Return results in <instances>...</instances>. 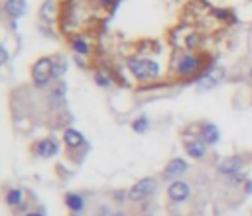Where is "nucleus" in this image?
<instances>
[{
    "mask_svg": "<svg viewBox=\"0 0 252 216\" xmlns=\"http://www.w3.org/2000/svg\"><path fill=\"white\" fill-rule=\"evenodd\" d=\"M185 45H187V49H189V51L197 49V45H199V34H191V36H187V37H185Z\"/></svg>",
    "mask_w": 252,
    "mask_h": 216,
    "instance_id": "aec40b11",
    "label": "nucleus"
},
{
    "mask_svg": "<svg viewBox=\"0 0 252 216\" xmlns=\"http://www.w3.org/2000/svg\"><path fill=\"white\" fill-rule=\"evenodd\" d=\"M2 10H4V14H6L8 18L18 20V18L24 16V12H26V0H4Z\"/></svg>",
    "mask_w": 252,
    "mask_h": 216,
    "instance_id": "ddd939ff",
    "label": "nucleus"
},
{
    "mask_svg": "<svg viewBox=\"0 0 252 216\" xmlns=\"http://www.w3.org/2000/svg\"><path fill=\"white\" fill-rule=\"evenodd\" d=\"M63 96H65V83L59 79V81H56L52 87H49V98H52V106H59L63 102Z\"/></svg>",
    "mask_w": 252,
    "mask_h": 216,
    "instance_id": "dca6fc26",
    "label": "nucleus"
},
{
    "mask_svg": "<svg viewBox=\"0 0 252 216\" xmlns=\"http://www.w3.org/2000/svg\"><path fill=\"white\" fill-rule=\"evenodd\" d=\"M158 191V179L156 177H142L138 179L126 193V198L130 202H144Z\"/></svg>",
    "mask_w": 252,
    "mask_h": 216,
    "instance_id": "20e7f679",
    "label": "nucleus"
},
{
    "mask_svg": "<svg viewBox=\"0 0 252 216\" xmlns=\"http://www.w3.org/2000/svg\"><path fill=\"white\" fill-rule=\"evenodd\" d=\"M26 216H45V212H43L41 208H34V210H30Z\"/></svg>",
    "mask_w": 252,
    "mask_h": 216,
    "instance_id": "412c9836",
    "label": "nucleus"
},
{
    "mask_svg": "<svg viewBox=\"0 0 252 216\" xmlns=\"http://www.w3.org/2000/svg\"><path fill=\"white\" fill-rule=\"evenodd\" d=\"M244 193H252V181L250 179L244 183Z\"/></svg>",
    "mask_w": 252,
    "mask_h": 216,
    "instance_id": "4be33fe9",
    "label": "nucleus"
},
{
    "mask_svg": "<svg viewBox=\"0 0 252 216\" xmlns=\"http://www.w3.org/2000/svg\"><path fill=\"white\" fill-rule=\"evenodd\" d=\"M150 128V120H148V116H138L136 120H132V130L136 132V134H144L146 130Z\"/></svg>",
    "mask_w": 252,
    "mask_h": 216,
    "instance_id": "a211bd4d",
    "label": "nucleus"
},
{
    "mask_svg": "<svg viewBox=\"0 0 252 216\" xmlns=\"http://www.w3.org/2000/svg\"><path fill=\"white\" fill-rule=\"evenodd\" d=\"M32 83L36 89H47L56 81V63L54 57H39L32 65Z\"/></svg>",
    "mask_w": 252,
    "mask_h": 216,
    "instance_id": "7ed1b4c3",
    "label": "nucleus"
},
{
    "mask_svg": "<svg viewBox=\"0 0 252 216\" xmlns=\"http://www.w3.org/2000/svg\"><path fill=\"white\" fill-rule=\"evenodd\" d=\"M201 142H205L207 145H215V144H219V140H221V130L213 124V122H203L199 126V130H197V134H195Z\"/></svg>",
    "mask_w": 252,
    "mask_h": 216,
    "instance_id": "f8f14e48",
    "label": "nucleus"
},
{
    "mask_svg": "<svg viewBox=\"0 0 252 216\" xmlns=\"http://www.w3.org/2000/svg\"><path fill=\"white\" fill-rule=\"evenodd\" d=\"M63 144H65L67 153L79 151V149H87V140H85V136H83L79 130L71 128V126L63 130Z\"/></svg>",
    "mask_w": 252,
    "mask_h": 216,
    "instance_id": "1a4fd4ad",
    "label": "nucleus"
},
{
    "mask_svg": "<svg viewBox=\"0 0 252 216\" xmlns=\"http://www.w3.org/2000/svg\"><path fill=\"white\" fill-rule=\"evenodd\" d=\"M63 202H65V206H67L73 214H79V212L85 210V198H83V195H79V193H67V195L63 197Z\"/></svg>",
    "mask_w": 252,
    "mask_h": 216,
    "instance_id": "4468645a",
    "label": "nucleus"
},
{
    "mask_svg": "<svg viewBox=\"0 0 252 216\" xmlns=\"http://www.w3.org/2000/svg\"><path fill=\"white\" fill-rule=\"evenodd\" d=\"M244 165H246V157L242 153L227 155V157H223L219 163H217V173L219 175H225V177H233V175L242 173Z\"/></svg>",
    "mask_w": 252,
    "mask_h": 216,
    "instance_id": "39448f33",
    "label": "nucleus"
},
{
    "mask_svg": "<svg viewBox=\"0 0 252 216\" xmlns=\"http://www.w3.org/2000/svg\"><path fill=\"white\" fill-rule=\"evenodd\" d=\"M95 83H97L98 87H111L113 77H111V75H107L103 69H97V71H95Z\"/></svg>",
    "mask_w": 252,
    "mask_h": 216,
    "instance_id": "6ab92c4d",
    "label": "nucleus"
},
{
    "mask_svg": "<svg viewBox=\"0 0 252 216\" xmlns=\"http://www.w3.org/2000/svg\"><path fill=\"white\" fill-rule=\"evenodd\" d=\"M126 67L128 71L132 73V77L140 83H146V81H154L160 77L162 69H160V63L152 61V59H146V57H128L126 59Z\"/></svg>",
    "mask_w": 252,
    "mask_h": 216,
    "instance_id": "f03ea898",
    "label": "nucleus"
},
{
    "mask_svg": "<svg viewBox=\"0 0 252 216\" xmlns=\"http://www.w3.org/2000/svg\"><path fill=\"white\" fill-rule=\"evenodd\" d=\"M140 216H152V214H140Z\"/></svg>",
    "mask_w": 252,
    "mask_h": 216,
    "instance_id": "393cba45",
    "label": "nucleus"
},
{
    "mask_svg": "<svg viewBox=\"0 0 252 216\" xmlns=\"http://www.w3.org/2000/svg\"><path fill=\"white\" fill-rule=\"evenodd\" d=\"M191 193H193L191 185H189L187 181H181V179L172 181V183L168 185V191H166L168 200H170V202H175V204L185 202V200L191 197Z\"/></svg>",
    "mask_w": 252,
    "mask_h": 216,
    "instance_id": "0eeeda50",
    "label": "nucleus"
},
{
    "mask_svg": "<svg viewBox=\"0 0 252 216\" xmlns=\"http://www.w3.org/2000/svg\"><path fill=\"white\" fill-rule=\"evenodd\" d=\"M187 169H189V163H187V161H185L183 157H174V159H170V161H168L166 167L162 169L160 179H162V181H168V183L177 181V177H181Z\"/></svg>",
    "mask_w": 252,
    "mask_h": 216,
    "instance_id": "423d86ee",
    "label": "nucleus"
},
{
    "mask_svg": "<svg viewBox=\"0 0 252 216\" xmlns=\"http://www.w3.org/2000/svg\"><path fill=\"white\" fill-rule=\"evenodd\" d=\"M34 153L41 159H49V157H56L59 153V145L54 138H41L34 144Z\"/></svg>",
    "mask_w": 252,
    "mask_h": 216,
    "instance_id": "9b49d317",
    "label": "nucleus"
},
{
    "mask_svg": "<svg viewBox=\"0 0 252 216\" xmlns=\"http://www.w3.org/2000/svg\"><path fill=\"white\" fill-rule=\"evenodd\" d=\"M4 202L10 206V208H20L22 202H24V191L22 189H8L4 193Z\"/></svg>",
    "mask_w": 252,
    "mask_h": 216,
    "instance_id": "f3484780",
    "label": "nucleus"
},
{
    "mask_svg": "<svg viewBox=\"0 0 252 216\" xmlns=\"http://www.w3.org/2000/svg\"><path fill=\"white\" fill-rule=\"evenodd\" d=\"M8 61V53H6V49L2 47V63H6Z\"/></svg>",
    "mask_w": 252,
    "mask_h": 216,
    "instance_id": "5701e85b",
    "label": "nucleus"
},
{
    "mask_svg": "<svg viewBox=\"0 0 252 216\" xmlns=\"http://www.w3.org/2000/svg\"><path fill=\"white\" fill-rule=\"evenodd\" d=\"M69 47H71V51L77 53V55H89V53H91L89 41L85 39V36H79V34L69 37Z\"/></svg>",
    "mask_w": 252,
    "mask_h": 216,
    "instance_id": "2eb2a0df",
    "label": "nucleus"
},
{
    "mask_svg": "<svg viewBox=\"0 0 252 216\" xmlns=\"http://www.w3.org/2000/svg\"><path fill=\"white\" fill-rule=\"evenodd\" d=\"M223 77H225V69L223 67H209V69L203 71V77H201L197 89L199 90H211V89H215L223 81Z\"/></svg>",
    "mask_w": 252,
    "mask_h": 216,
    "instance_id": "9d476101",
    "label": "nucleus"
},
{
    "mask_svg": "<svg viewBox=\"0 0 252 216\" xmlns=\"http://www.w3.org/2000/svg\"><path fill=\"white\" fill-rule=\"evenodd\" d=\"M205 57L195 51H183L177 53L175 59L172 61V75L175 79H193L197 73L203 71Z\"/></svg>",
    "mask_w": 252,
    "mask_h": 216,
    "instance_id": "f257e3e1",
    "label": "nucleus"
},
{
    "mask_svg": "<svg viewBox=\"0 0 252 216\" xmlns=\"http://www.w3.org/2000/svg\"><path fill=\"white\" fill-rule=\"evenodd\" d=\"M248 79L252 81V65H250V69H248Z\"/></svg>",
    "mask_w": 252,
    "mask_h": 216,
    "instance_id": "b1692460",
    "label": "nucleus"
},
{
    "mask_svg": "<svg viewBox=\"0 0 252 216\" xmlns=\"http://www.w3.org/2000/svg\"><path fill=\"white\" fill-rule=\"evenodd\" d=\"M209 145L205 142H201L197 136H189V138H183V151L191 157V159H205L209 149Z\"/></svg>",
    "mask_w": 252,
    "mask_h": 216,
    "instance_id": "6e6552de",
    "label": "nucleus"
}]
</instances>
